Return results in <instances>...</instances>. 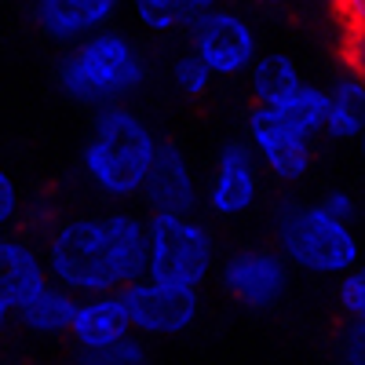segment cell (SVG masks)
<instances>
[{
	"mask_svg": "<svg viewBox=\"0 0 365 365\" xmlns=\"http://www.w3.org/2000/svg\"><path fill=\"white\" fill-rule=\"evenodd\" d=\"M158 135L150 125L125 103L99 106L91 120L88 143L81 150V168L99 194L113 201L143 197L146 175L158 158Z\"/></svg>",
	"mask_w": 365,
	"mask_h": 365,
	"instance_id": "obj_1",
	"label": "cell"
},
{
	"mask_svg": "<svg viewBox=\"0 0 365 365\" xmlns=\"http://www.w3.org/2000/svg\"><path fill=\"white\" fill-rule=\"evenodd\" d=\"M143 81L146 58L139 44L117 29H99V34L77 41L58 63V88L84 106L125 103L143 88Z\"/></svg>",
	"mask_w": 365,
	"mask_h": 365,
	"instance_id": "obj_2",
	"label": "cell"
},
{
	"mask_svg": "<svg viewBox=\"0 0 365 365\" xmlns=\"http://www.w3.org/2000/svg\"><path fill=\"white\" fill-rule=\"evenodd\" d=\"M278 252L289 259V267L314 274V278H340L351 267L361 263V245L351 223L336 220L314 205H285L278 212Z\"/></svg>",
	"mask_w": 365,
	"mask_h": 365,
	"instance_id": "obj_3",
	"label": "cell"
},
{
	"mask_svg": "<svg viewBox=\"0 0 365 365\" xmlns=\"http://www.w3.org/2000/svg\"><path fill=\"white\" fill-rule=\"evenodd\" d=\"M44 263L51 282L73 296H103L125 285L106 237V223L96 216H77L58 223L48 237Z\"/></svg>",
	"mask_w": 365,
	"mask_h": 365,
	"instance_id": "obj_4",
	"label": "cell"
},
{
	"mask_svg": "<svg viewBox=\"0 0 365 365\" xmlns=\"http://www.w3.org/2000/svg\"><path fill=\"white\" fill-rule=\"evenodd\" d=\"M146 223H150L146 278L201 289L216 270V237H212L208 223H201L194 212L190 216L150 212Z\"/></svg>",
	"mask_w": 365,
	"mask_h": 365,
	"instance_id": "obj_5",
	"label": "cell"
},
{
	"mask_svg": "<svg viewBox=\"0 0 365 365\" xmlns=\"http://www.w3.org/2000/svg\"><path fill=\"white\" fill-rule=\"evenodd\" d=\"M120 303L128 311L132 332L146 340H168L190 332L201 318V289L168 285L158 278H139L117 289Z\"/></svg>",
	"mask_w": 365,
	"mask_h": 365,
	"instance_id": "obj_6",
	"label": "cell"
},
{
	"mask_svg": "<svg viewBox=\"0 0 365 365\" xmlns=\"http://www.w3.org/2000/svg\"><path fill=\"white\" fill-rule=\"evenodd\" d=\"M190 51H197L216 77H241L259 58V37L241 11L220 4L190 26Z\"/></svg>",
	"mask_w": 365,
	"mask_h": 365,
	"instance_id": "obj_7",
	"label": "cell"
},
{
	"mask_svg": "<svg viewBox=\"0 0 365 365\" xmlns=\"http://www.w3.org/2000/svg\"><path fill=\"white\" fill-rule=\"evenodd\" d=\"M245 143L252 146V154L263 172H270L282 182H296L311 172L314 146L311 135L299 132L292 120H285L274 106H252L245 113Z\"/></svg>",
	"mask_w": 365,
	"mask_h": 365,
	"instance_id": "obj_8",
	"label": "cell"
},
{
	"mask_svg": "<svg viewBox=\"0 0 365 365\" xmlns=\"http://www.w3.org/2000/svg\"><path fill=\"white\" fill-rule=\"evenodd\" d=\"M223 292L245 311H270L289 292V259L274 249H241L220 267Z\"/></svg>",
	"mask_w": 365,
	"mask_h": 365,
	"instance_id": "obj_9",
	"label": "cell"
},
{
	"mask_svg": "<svg viewBox=\"0 0 365 365\" xmlns=\"http://www.w3.org/2000/svg\"><path fill=\"white\" fill-rule=\"evenodd\" d=\"M259 187H263V168L252 154V146L241 143V139H230V143L220 146L216 165H212L205 205H208L212 216L237 220V216H245V212L256 208Z\"/></svg>",
	"mask_w": 365,
	"mask_h": 365,
	"instance_id": "obj_10",
	"label": "cell"
},
{
	"mask_svg": "<svg viewBox=\"0 0 365 365\" xmlns=\"http://www.w3.org/2000/svg\"><path fill=\"white\" fill-rule=\"evenodd\" d=\"M197 175L190 158L182 154V146L175 143H158V158L154 168L146 175L143 201L150 212H175V216H190L197 208Z\"/></svg>",
	"mask_w": 365,
	"mask_h": 365,
	"instance_id": "obj_11",
	"label": "cell"
},
{
	"mask_svg": "<svg viewBox=\"0 0 365 365\" xmlns=\"http://www.w3.org/2000/svg\"><path fill=\"white\" fill-rule=\"evenodd\" d=\"M120 0H34V19L51 41L77 44L113 22Z\"/></svg>",
	"mask_w": 365,
	"mask_h": 365,
	"instance_id": "obj_12",
	"label": "cell"
},
{
	"mask_svg": "<svg viewBox=\"0 0 365 365\" xmlns=\"http://www.w3.org/2000/svg\"><path fill=\"white\" fill-rule=\"evenodd\" d=\"M70 336H73L77 351H110L125 336H132V322H128V311L120 303V296L117 292L81 296Z\"/></svg>",
	"mask_w": 365,
	"mask_h": 365,
	"instance_id": "obj_13",
	"label": "cell"
},
{
	"mask_svg": "<svg viewBox=\"0 0 365 365\" xmlns=\"http://www.w3.org/2000/svg\"><path fill=\"white\" fill-rule=\"evenodd\" d=\"M51 282L48 263L41 252L22 237H0V289H4L15 303V311L29 296H37Z\"/></svg>",
	"mask_w": 365,
	"mask_h": 365,
	"instance_id": "obj_14",
	"label": "cell"
},
{
	"mask_svg": "<svg viewBox=\"0 0 365 365\" xmlns=\"http://www.w3.org/2000/svg\"><path fill=\"white\" fill-rule=\"evenodd\" d=\"M106 223V237H110V249L120 270V282H139L146 278V259H150V223L135 212H110L103 216Z\"/></svg>",
	"mask_w": 365,
	"mask_h": 365,
	"instance_id": "obj_15",
	"label": "cell"
},
{
	"mask_svg": "<svg viewBox=\"0 0 365 365\" xmlns=\"http://www.w3.org/2000/svg\"><path fill=\"white\" fill-rule=\"evenodd\" d=\"M299 84H303V73L296 66V58L285 51H259V58L249 70V88H252L256 106L278 110Z\"/></svg>",
	"mask_w": 365,
	"mask_h": 365,
	"instance_id": "obj_16",
	"label": "cell"
},
{
	"mask_svg": "<svg viewBox=\"0 0 365 365\" xmlns=\"http://www.w3.org/2000/svg\"><path fill=\"white\" fill-rule=\"evenodd\" d=\"M73 311H77V296L66 292L63 285L48 282L37 296H29L15 314L29 332H37V336H58V332H70Z\"/></svg>",
	"mask_w": 365,
	"mask_h": 365,
	"instance_id": "obj_17",
	"label": "cell"
},
{
	"mask_svg": "<svg viewBox=\"0 0 365 365\" xmlns=\"http://www.w3.org/2000/svg\"><path fill=\"white\" fill-rule=\"evenodd\" d=\"M220 8V0H132V15L150 34H179L201 15Z\"/></svg>",
	"mask_w": 365,
	"mask_h": 365,
	"instance_id": "obj_18",
	"label": "cell"
},
{
	"mask_svg": "<svg viewBox=\"0 0 365 365\" xmlns=\"http://www.w3.org/2000/svg\"><path fill=\"white\" fill-rule=\"evenodd\" d=\"M329 88H322V84H307L303 81L292 96L278 106V113L285 117V120H292V125L299 128V132H307L311 139L314 135H322L325 132V117H329Z\"/></svg>",
	"mask_w": 365,
	"mask_h": 365,
	"instance_id": "obj_19",
	"label": "cell"
},
{
	"mask_svg": "<svg viewBox=\"0 0 365 365\" xmlns=\"http://www.w3.org/2000/svg\"><path fill=\"white\" fill-rule=\"evenodd\" d=\"M212 81H216V73L205 66V58H201L197 51H182L175 63H172V84H175L187 99H201L205 91L212 88Z\"/></svg>",
	"mask_w": 365,
	"mask_h": 365,
	"instance_id": "obj_20",
	"label": "cell"
},
{
	"mask_svg": "<svg viewBox=\"0 0 365 365\" xmlns=\"http://www.w3.org/2000/svg\"><path fill=\"white\" fill-rule=\"evenodd\" d=\"M150 361V351H146V336L132 332L125 336L117 347L110 351H81L73 365H146Z\"/></svg>",
	"mask_w": 365,
	"mask_h": 365,
	"instance_id": "obj_21",
	"label": "cell"
},
{
	"mask_svg": "<svg viewBox=\"0 0 365 365\" xmlns=\"http://www.w3.org/2000/svg\"><path fill=\"white\" fill-rule=\"evenodd\" d=\"M336 303L347 318H365V263L336 278Z\"/></svg>",
	"mask_w": 365,
	"mask_h": 365,
	"instance_id": "obj_22",
	"label": "cell"
},
{
	"mask_svg": "<svg viewBox=\"0 0 365 365\" xmlns=\"http://www.w3.org/2000/svg\"><path fill=\"white\" fill-rule=\"evenodd\" d=\"M329 96L336 106L344 110H354V113H365V77L354 70V66H344L329 84Z\"/></svg>",
	"mask_w": 365,
	"mask_h": 365,
	"instance_id": "obj_23",
	"label": "cell"
},
{
	"mask_svg": "<svg viewBox=\"0 0 365 365\" xmlns=\"http://www.w3.org/2000/svg\"><path fill=\"white\" fill-rule=\"evenodd\" d=\"M344 365H365V318H347V329L340 336Z\"/></svg>",
	"mask_w": 365,
	"mask_h": 365,
	"instance_id": "obj_24",
	"label": "cell"
},
{
	"mask_svg": "<svg viewBox=\"0 0 365 365\" xmlns=\"http://www.w3.org/2000/svg\"><path fill=\"white\" fill-rule=\"evenodd\" d=\"M19 208H22V201H19V187H15V175L0 165V230H8L11 223H15V216H19Z\"/></svg>",
	"mask_w": 365,
	"mask_h": 365,
	"instance_id": "obj_25",
	"label": "cell"
},
{
	"mask_svg": "<svg viewBox=\"0 0 365 365\" xmlns=\"http://www.w3.org/2000/svg\"><path fill=\"white\" fill-rule=\"evenodd\" d=\"M318 205H322L325 212H332L336 220H344V223H351V220L358 216V201H354V194H351V190H344V187H336V190H325Z\"/></svg>",
	"mask_w": 365,
	"mask_h": 365,
	"instance_id": "obj_26",
	"label": "cell"
},
{
	"mask_svg": "<svg viewBox=\"0 0 365 365\" xmlns=\"http://www.w3.org/2000/svg\"><path fill=\"white\" fill-rule=\"evenodd\" d=\"M336 11L347 26V34L354 29H365V0H336Z\"/></svg>",
	"mask_w": 365,
	"mask_h": 365,
	"instance_id": "obj_27",
	"label": "cell"
},
{
	"mask_svg": "<svg viewBox=\"0 0 365 365\" xmlns=\"http://www.w3.org/2000/svg\"><path fill=\"white\" fill-rule=\"evenodd\" d=\"M347 66H354L365 77V29L347 34Z\"/></svg>",
	"mask_w": 365,
	"mask_h": 365,
	"instance_id": "obj_28",
	"label": "cell"
},
{
	"mask_svg": "<svg viewBox=\"0 0 365 365\" xmlns=\"http://www.w3.org/2000/svg\"><path fill=\"white\" fill-rule=\"evenodd\" d=\"M11 314H15V303H11V296H8L4 289H0V325H4Z\"/></svg>",
	"mask_w": 365,
	"mask_h": 365,
	"instance_id": "obj_29",
	"label": "cell"
},
{
	"mask_svg": "<svg viewBox=\"0 0 365 365\" xmlns=\"http://www.w3.org/2000/svg\"><path fill=\"white\" fill-rule=\"evenodd\" d=\"M354 143H358V158H361V165H365V128H361V135H358Z\"/></svg>",
	"mask_w": 365,
	"mask_h": 365,
	"instance_id": "obj_30",
	"label": "cell"
},
{
	"mask_svg": "<svg viewBox=\"0 0 365 365\" xmlns=\"http://www.w3.org/2000/svg\"><path fill=\"white\" fill-rule=\"evenodd\" d=\"M263 4H282V0H263Z\"/></svg>",
	"mask_w": 365,
	"mask_h": 365,
	"instance_id": "obj_31",
	"label": "cell"
}]
</instances>
